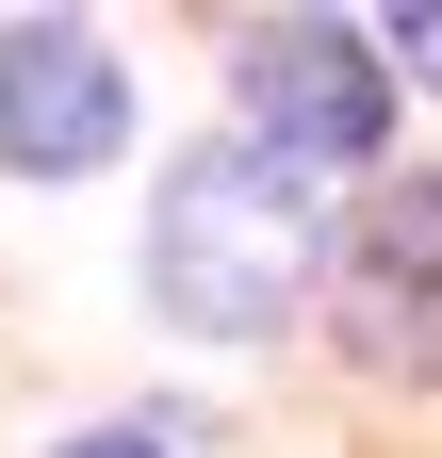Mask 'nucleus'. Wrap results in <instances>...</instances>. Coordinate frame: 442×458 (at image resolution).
<instances>
[{
  "label": "nucleus",
  "mask_w": 442,
  "mask_h": 458,
  "mask_svg": "<svg viewBox=\"0 0 442 458\" xmlns=\"http://www.w3.org/2000/svg\"><path fill=\"white\" fill-rule=\"evenodd\" d=\"M311 164L279 148H197L181 181L148 197V278H164V311L181 327H279L311 295Z\"/></svg>",
  "instance_id": "f257e3e1"
},
{
  "label": "nucleus",
  "mask_w": 442,
  "mask_h": 458,
  "mask_svg": "<svg viewBox=\"0 0 442 458\" xmlns=\"http://www.w3.org/2000/svg\"><path fill=\"white\" fill-rule=\"evenodd\" d=\"M132 148V66L82 17H0V164L17 181H98Z\"/></svg>",
  "instance_id": "f03ea898"
},
{
  "label": "nucleus",
  "mask_w": 442,
  "mask_h": 458,
  "mask_svg": "<svg viewBox=\"0 0 442 458\" xmlns=\"http://www.w3.org/2000/svg\"><path fill=\"white\" fill-rule=\"evenodd\" d=\"M246 131L279 148V164H377V131H394V66H377V33H344V17L246 33Z\"/></svg>",
  "instance_id": "7ed1b4c3"
},
{
  "label": "nucleus",
  "mask_w": 442,
  "mask_h": 458,
  "mask_svg": "<svg viewBox=\"0 0 442 458\" xmlns=\"http://www.w3.org/2000/svg\"><path fill=\"white\" fill-rule=\"evenodd\" d=\"M361 278H377V311H442V181H394V197H377Z\"/></svg>",
  "instance_id": "20e7f679"
},
{
  "label": "nucleus",
  "mask_w": 442,
  "mask_h": 458,
  "mask_svg": "<svg viewBox=\"0 0 442 458\" xmlns=\"http://www.w3.org/2000/svg\"><path fill=\"white\" fill-rule=\"evenodd\" d=\"M377 66H410V82H442V0H410V17L377 33Z\"/></svg>",
  "instance_id": "39448f33"
},
{
  "label": "nucleus",
  "mask_w": 442,
  "mask_h": 458,
  "mask_svg": "<svg viewBox=\"0 0 442 458\" xmlns=\"http://www.w3.org/2000/svg\"><path fill=\"white\" fill-rule=\"evenodd\" d=\"M66 458H164V442H148V426H98V442H66Z\"/></svg>",
  "instance_id": "423d86ee"
}]
</instances>
